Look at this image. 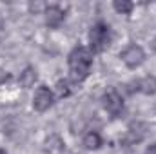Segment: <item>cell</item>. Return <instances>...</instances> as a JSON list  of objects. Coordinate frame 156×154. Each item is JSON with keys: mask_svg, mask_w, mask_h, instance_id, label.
<instances>
[{"mask_svg": "<svg viewBox=\"0 0 156 154\" xmlns=\"http://www.w3.org/2000/svg\"><path fill=\"white\" fill-rule=\"evenodd\" d=\"M93 56L87 47H75L69 54V71L75 82H83L91 71Z\"/></svg>", "mask_w": 156, "mask_h": 154, "instance_id": "1", "label": "cell"}, {"mask_svg": "<svg viewBox=\"0 0 156 154\" xmlns=\"http://www.w3.org/2000/svg\"><path fill=\"white\" fill-rule=\"evenodd\" d=\"M89 42H91V49L96 53H102L104 49H107L109 42H111V31L105 24H94L89 31Z\"/></svg>", "mask_w": 156, "mask_h": 154, "instance_id": "2", "label": "cell"}, {"mask_svg": "<svg viewBox=\"0 0 156 154\" xmlns=\"http://www.w3.org/2000/svg\"><path fill=\"white\" fill-rule=\"evenodd\" d=\"M122 60H123V64H125L127 67L136 69L138 65L144 64V60H145V53H144V49H142L140 45H129V47L123 49V53H122Z\"/></svg>", "mask_w": 156, "mask_h": 154, "instance_id": "3", "label": "cell"}, {"mask_svg": "<svg viewBox=\"0 0 156 154\" xmlns=\"http://www.w3.org/2000/svg\"><path fill=\"white\" fill-rule=\"evenodd\" d=\"M51 105H53V93L47 87H38L37 93H35V96H33V107L38 113H44Z\"/></svg>", "mask_w": 156, "mask_h": 154, "instance_id": "4", "label": "cell"}, {"mask_svg": "<svg viewBox=\"0 0 156 154\" xmlns=\"http://www.w3.org/2000/svg\"><path fill=\"white\" fill-rule=\"evenodd\" d=\"M104 107H105L111 114L118 116L123 111V100H122V96L118 94L116 91H109V93L104 94Z\"/></svg>", "mask_w": 156, "mask_h": 154, "instance_id": "5", "label": "cell"}, {"mask_svg": "<svg viewBox=\"0 0 156 154\" xmlns=\"http://www.w3.org/2000/svg\"><path fill=\"white\" fill-rule=\"evenodd\" d=\"M44 15H45V24L49 27H58L62 22H64V11L58 7V5H49L44 9Z\"/></svg>", "mask_w": 156, "mask_h": 154, "instance_id": "6", "label": "cell"}, {"mask_svg": "<svg viewBox=\"0 0 156 154\" xmlns=\"http://www.w3.org/2000/svg\"><path fill=\"white\" fill-rule=\"evenodd\" d=\"M35 82H37V71H35L33 67H26V69L20 73V76H18V83H20L24 89L33 87Z\"/></svg>", "mask_w": 156, "mask_h": 154, "instance_id": "7", "label": "cell"}, {"mask_svg": "<svg viewBox=\"0 0 156 154\" xmlns=\"http://www.w3.org/2000/svg\"><path fill=\"white\" fill-rule=\"evenodd\" d=\"M44 149H45V152H60V151H64V142H62L60 136L51 134L49 138H45Z\"/></svg>", "mask_w": 156, "mask_h": 154, "instance_id": "8", "label": "cell"}, {"mask_svg": "<svg viewBox=\"0 0 156 154\" xmlns=\"http://www.w3.org/2000/svg\"><path fill=\"white\" fill-rule=\"evenodd\" d=\"M138 91H142L144 94L151 96L156 93V76H145L144 80L138 82Z\"/></svg>", "mask_w": 156, "mask_h": 154, "instance_id": "9", "label": "cell"}, {"mask_svg": "<svg viewBox=\"0 0 156 154\" xmlns=\"http://www.w3.org/2000/svg\"><path fill=\"white\" fill-rule=\"evenodd\" d=\"M100 145H102V138L98 132H89L83 138V147L89 151H96V149H100Z\"/></svg>", "mask_w": 156, "mask_h": 154, "instance_id": "10", "label": "cell"}, {"mask_svg": "<svg viewBox=\"0 0 156 154\" xmlns=\"http://www.w3.org/2000/svg\"><path fill=\"white\" fill-rule=\"evenodd\" d=\"M113 5H115V9H116L118 13H122V15H129L133 11V2H129V0H116Z\"/></svg>", "mask_w": 156, "mask_h": 154, "instance_id": "11", "label": "cell"}, {"mask_svg": "<svg viewBox=\"0 0 156 154\" xmlns=\"http://www.w3.org/2000/svg\"><path fill=\"white\" fill-rule=\"evenodd\" d=\"M56 91H58L60 96H67L69 94V82L67 80H60L56 83Z\"/></svg>", "mask_w": 156, "mask_h": 154, "instance_id": "12", "label": "cell"}, {"mask_svg": "<svg viewBox=\"0 0 156 154\" xmlns=\"http://www.w3.org/2000/svg\"><path fill=\"white\" fill-rule=\"evenodd\" d=\"M145 154H156V143H153V145H149V147L145 149Z\"/></svg>", "mask_w": 156, "mask_h": 154, "instance_id": "13", "label": "cell"}, {"mask_svg": "<svg viewBox=\"0 0 156 154\" xmlns=\"http://www.w3.org/2000/svg\"><path fill=\"white\" fill-rule=\"evenodd\" d=\"M7 78H9V75H7L5 71H2V69H0V83H4Z\"/></svg>", "mask_w": 156, "mask_h": 154, "instance_id": "14", "label": "cell"}, {"mask_svg": "<svg viewBox=\"0 0 156 154\" xmlns=\"http://www.w3.org/2000/svg\"><path fill=\"white\" fill-rule=\"evenodd\" d=\"M0 154H7V152H5V151H4V149H0Z\"/></svg>", "mask_w": 156, "mask_h": 154, "instance_id": "15", "label": "cell"}]
</instances>
